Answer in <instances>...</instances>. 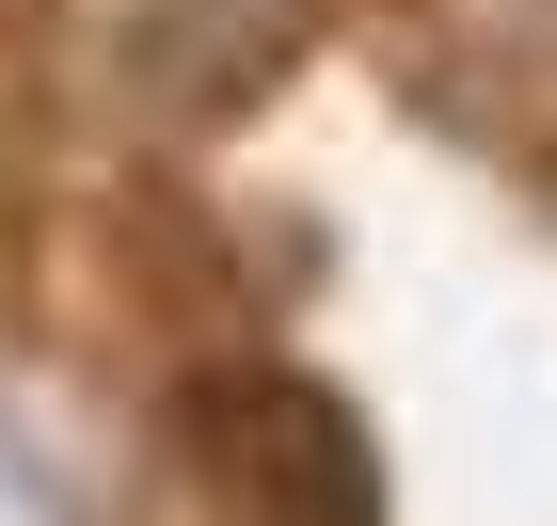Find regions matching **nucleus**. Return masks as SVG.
<instances>
[{
    "mask_svg": "<svg viewBox=\"0 0 557 526\" xmlns=\"http://www.w3.org/2000/svg\"><path fill=\"white\" fill-rule=\"evenodd\" d=\"M191 431H208L223 494L256 526H383V479H367V431H350V399L287 383V367H239V383L191 399Z\"/></svg>",
    "mask_w": 557,
    "mask_h": 526,
    "instance_id": "f257e3e1",
    "label": "nucleus"
}]
</instances>
